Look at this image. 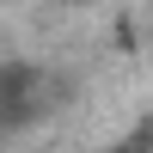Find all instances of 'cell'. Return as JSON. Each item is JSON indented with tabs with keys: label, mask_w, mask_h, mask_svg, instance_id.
<instances>
[{
	"label": "cell",
	"mask_w": 153,
	"mask_h": 153,
	"mask_svg": "<svg viewBox=\"0 0 153 153\" xmlns=\"http://www.w3.org/2000/svg\"><path fill=\"white\" fill-rule=\"evenodd\" d=\"M74 74L43 55H0V135H31L68 110Z\"/></svg>",
	"instance_id": "obj_1"
}]
</instances>
